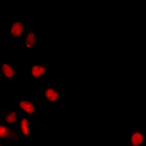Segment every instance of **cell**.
Returning <instances> with one entry per match:
<instances>
[{"instance_id":"obj_10","label":"cell","mask_w":146,"mask_h":146,"mask_svg":"<svg viewBox=\"0 0 146 146\" xmlns=\"http://www.w3.org/2000/svg\"><path fill=\"white\" fill-rule=\"evenodd\" d=\"M9 131L8 129L3 125H0V137L1 138H4L8 135Z\"/></svg>"},{"instance_id":"obj_1","label":"cell","mask_w":146,"mask_h":146,"mask_svg":"<svg viewBox=\"0 0 146 146\" xmlns=\"http://www.w3.org/2000/svg\"><path fill=\"white\" fill-rule=\"evenodd\" d=\"M23 24L21 23H15L12 25L11 27V34L14 36H20L23 33Z\"/></svg>"},{"instance_id":"obj_3","label":"cell","mask_w":146,"mask_h":146,"mask_svg":"<svg viewBox=\"0 0 146 146\" xmlns=\"http://www.w3.org/2000/svg\"><path fill=\"white\" fill-rule=\"evenodd\" d=\"M46 97L50 102H56L58 98V94L54 90L48 89L46 91Z\"/></svg>"},{"instance_id":"obj_9","label":"cell","mask_w":146,"mask_h":146,"mask_svg":"<svg viewBox=\"0 0 146 146\" xmlns=\"http://www.w3.org/2000/svg\"><path fill=\"white\" fill-rule=\"evenodd\" d=\"M16 120H17V115H16V113H15V112L11 113L6 117V121H7L8 123H10V124L15 122Z\"/></svg>"},{"instance_id":"obj_6","label":"cell","mask_w":146,"mask_h":146,"mask_svg":"<svg viewBox=\"0 0 146 146\" xmlns=\"http://www.w3.org/2000/svg\"><path fill=\"white\" fill-rule=\"evenodd\" d=\"M143 141V136L141 133H135L132 136V144L133 145L138 146L140 145Z\"/></svg>"},{"instance_id":"obj_8","label":"cell","mask_w":146,"mask_h":146,"mask_svg":"<svg viewBox=\"0 0 146 146\" xmlns=\"http://www.w3.org/2000/svg\"><path fill=\"white\" fill-rule=\"evenodd\" d=\"M21 129L24 135H29V128H28V121L27 119H23L21 122Z\"/></svg>"},{"instance_id":"obj_2","label":"cell","mask_w":146,"mask_h":146,"mask_svg":"<svg viewBox=\"0 0 146 146\" xmlns=\"http://www.w3.org/2000/svg\"><path fill=\"white\" fill-rule=\"evenodd\" d=\"M19 106L27 113H32L35 111V106H34V105L31 102H30L23 101V102H20Z\"/></svg>"},{"instance_id":"obj_5","label":"cell","mask_w":146,"mask_h":146,"mask_svg":"<svg viewBox=\"0 0 146 146\" xmlns=\"http://www.w3.org/2000/svg\"><path fill=\"white\" fill-rule=\"evenodd\" d=\"M2 70L3 72V74L7 78H12L15 74V71H14L13 68L8 64H3L2 66Z\"/></svg>"},{"instance_id":"obj_7","label":"cell","mask_w":146,"mask_h":146,"mask_svg":"<svg viewBox=\"0 0 146 146\" xmlns=\"http://www.w3.org/2000/svg\"><path fill=\"white\" fill-rule=\"evenodd\" d=\"M35 42V35L34 33L30 32L28 34L27 37V39H26V44H27V46L29 48H31L32 46H34Z\"/></svg>"},{"instance_id":"obj_4","label":"cell","mask_w":146,"mask_h":146,"mask_svg":"<svg viewBox=\"0 0 146 146\" xmlns=\"http://www.w3.org/2000/svg\"><path fill=\"white\" fill-rule=\"evenodd\" d=\"M46 71L45 68L42 66H34L32 68V75L35 77V78H39Z\"/></svg>"}]
</instances>
